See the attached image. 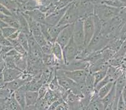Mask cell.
<instances>
[{"instance_id": "36", "label": "cell", "mask_w": 126, "mask_h": 110, "mask_svg": "<svg viewBox=\"0 0 126 110\" xmlns=\"http://www.w3.org/2000/svg\"><path fill=\"white\" fill-rule=\"evenodd\" d=\"M52 46L53 42H48L45 45L41 47L43 54H51V52H52Z\"/></svg>"}, {"instance_id": "32", "label": "cell", "mask_w": 126, "mask_h": 110, "mask_svg": "<svg viewBox=\"0 0 126 110\" xmlns=\"http://www.w3.org/2000/svg\"><path fill=\"white\" fill-rule=\"evenodd\" d=\"M48 86L49 89H51V90L52 91H58L60 89L61 87L60 86L59 82H58V79H57L56 73L54 77H53V78L52 79V80L48 84Z\"/></svg>"}, {"instance_id": "18", "label": "cell", "mask_w": 126, "mask_h": 110, "mask_svg": "<svg viewBox=\"0 0 126 110\" xmlns=\"http://www.w3.org/2000/svg\"><path fill=\"white\" fill-rule=\"evenodd\" d=\"M47 25V30L48 32L49 35H50L51 39L53 42H55L57 40V37H58L59 34H60V32L62 31V30L65 28L67 25H57L55 26H51V25Z\"/></svg>"}, {"instance_id": "42", "label": "cell", "mask_w": 126, "mask_h": 110, "mask_svg": "<svg viewBox=\"0 0 126 110\" xmlns=\"http://www.w3.org/2000/svg\"><path fill=\"white\" fill-rule=\"evenodd\" d=\"M12 49H13V47L12 46H2L1 49V52H0V54L2 55H3L4 57V55Z\"/></svg>"}, {"instance_id": "44", "label": "cell", "mask_w": 126, "mask_h": 110, "mask_svg": "<svg viewBox=\"0 0 126 110\" xmlns=\"http://www.w3.org/2000/svg\"><path fill=\"white\" fill-rule=\"evenodd\" d=\"M19 33H20V30H18L17 31H16L15 32H14L13 34H11L10 37H9L8 38V39H11V40H16L18 38V35H19Z\"/></svg>"}, {"instance_id": "53", "label": "cell", "mask_w": 126, "mask_h": 110, "mask_svg": "<svg viewBox=\"0 0 126 110\" xmlns=\"http://www.w3.org/2000/svg\"><path fill=\"white\" fill-rule=\"evenodd\" d=\"M15 1H16V0H15Z\"/></svg>"}, {"instance_id": "45", "label": "cell", "mask_w": 126, "mask_h": 110, "mask_svg": "<svg viewBox=\"0 0 126 110\" xmlns=\"http://www.w3.org/2000/svg\"><path fill=\"white\" fill-rule=\"evenodd\" d=\"M6 82L4 81V76L2 72H0V88H3L5 85Z\"/></svg>"}, {"instance_id": "41", "label": "cell", "mask_w": 126, "mask_h": 110, "mask_svg": "<svg viewBox=\"0 0 126 110\" xmlns=\"http://www.w3.org/2000/svg\"><path fill=\"white\" fill-rule=\"evenodd\" d=\"M118 16L121 18V20L124 22H126V6H124V7L121 8L120 11H119V14H118Z\"/></svg>"}, {"instance_id": "4", "label": "cell", "mask_w": 126, "mask_h": 110, "mask_svg": "<svg viewBox=\"0 0 126 110\" xmlns=\"http://www.w3.org/2000/svg\"><path fill=\"white\" fill-rule=\"evenodd\" d=\"M79 52H80V49L74 42L72 37L67 45L63 48L64 64H67L70 62L75 60L79 55Z\"/></svg>"}, {"instance_id": "20", "label": "cell", "mask_w": 126, "mask_h": 110, "mask_svg": "<svg viewBox=\"0 0 126 110\" xmlns=\"http://www.w3.org/2000/svg\"><path fill=\"white\" fill-rule=\"evenodd\" d=\"M53 55L56 57V59L60 61L62 64H64L63 60V48L61 45L55 41L53 42L52 46V52Z\"/></svg>"}, {"instance_id": "25", "label": "cell", "mask_w": 126, "mask_h": 110, "mask_svg": "<svg viewBox=\"0 0 126 110\" xmlns=\"http://www.w3.org/2000/svg\"><path fill=\"white\" fill-rule=\"evenodd\" d=\"M114 82H115V81H114ZM114 82H109L108 84H107L106 85L102 87V88L98 90V92H97V95H98V97H99V98L102 99L103 98H104V97L110 92V91L111 90V89H112V87H113Z\"/></svg>"}, {"instance_id": "15", "label": "cell", "mask_w": 126, "mask_h": 110, "mask_svg": "<svg viewBox=\"0 0 126 110\" xmlns=\"http://www.w3.org/2000/svg\"><path fill=\"white\" fill-rule=\"evenodd\" d=\"M27 91L26 84L15 91L14 93L15 97L23 110L26 108V92Z\"/></svg>"}, {"instance_id": "27", "label": "cell", "mask_w": 126, "mask_h": 110, "mask_svg": "<svg viewBox=\"0 0 126 110\" xmlns=\"http://www.w3.org/2000/svg\"><path fill=\"white\" fill-rule=\"evenodd\" d=\"M18 42L26 49L27 52H28L29 50V47H28V36L26 34L20 31L18 37L17 38Z\"/></svg>"}, {"instance_id": "43", "label": "cell", "mask_w": 126, "mask_h": 110, "mask_svg": "<svg viewBox=\"0 0 126 110\" xmlns=\"http://www.w3.org/2000/svg\"><path fill=\"white\" fill-rule=\"evenodd\" d=\"M6 68L5 62H4V56L0 54V72H3V70Z\"/></svg>"}, {"instance_id": "50", "label": "cell", "mask_w": 126, "mask_h": 110, "mask_svg": "<svg viewBox=\"0 0 126 110\" xmlns=\"http://www.w3.org/2000/svg\"><path fill=\"white\" fill-rule=\"evenodd\" d=\"M5 15L3 14L2 13L0 12V19H1V20H3V18H4V17H5Z\"/></svg>"}, {"instance_id": "30", "label": "cell", "mask_w": 126, "mask_h": 110, "mask_svg": "<svg viewBox=\"0 0 126 110\" xmlns=\"http://www.w3.org/2000/svg\"><path fill=\"white\" fill-rule=\"evenodd\" d=\"M4 62H5L6 68H17L15 57L6 55L4 57Z\"/></svg>"}, {"instance_id": "5", "label": "cell", "mask_w": 126, "mask_h": 110, "mask_svg": "<svg viewBox=\"0 0 126 110\" xmlns=\"http://www.w3.org/2000/svg\"><path fill=\"white\" fill-rule=\"evenodd\" d=\"M93 15L89 16L83 18V30L85 34V47L87 46V45L90 43L95 32V26Z\"/></svg>"}, {"instance_id": "1", "label": "cell", "mask_w": 126, "mask_h": 110, "mask_svg": "<svg viewBox=\"0 0 126 110\" xmlns=\"http://www.w3.org/2000/svg\"><path fill=\"white\" fill-rule=\"evenodd\" d=\"M121 8L113 7L105 4L94 5V15L102 21H107L118 15Z\"/></svg>"}, {"instance_id": "28", "label": "cell", "mask_w": 126, "mask_h": 110, "mask_svg": "<svg viewBox=\"0 0 126 110\" xmlns=\"http://www.w3.org/2000/svg\"><path fill=\"white\" fill-rule=\"evenodd\" d=\"M103 4H107L110 6L122 8L126 6V4L122 2L121 0H105Z\"/></svg>"}, {"instance_id": "48", "label": "cell", "mask_w": 126, "mask_h": 110, "mask_svg": "<svg viewBox=\"0 0 126 110\" xmlns=\"http://www.w3.org/2000/svg\"><path fill=\"white\" fill-rule=\"evenodd\" d=\"M8 25L6 23L4 22L3 20L0 19V28H4V27H8Z\"/></svg>"}, {"instance_id": "11", "label": "cell", "mask_w": 126, "mask_h": 110, "mask_svg": "<svg viewBox=\"0 0 126 110\" xmlns=\"http://www.w3.org/2000/svg\"><path fill=\"white\" fill-rule=\"evenodd\" d=\"M4 81L6 82H10L21 76L23 71L17 68H5L3 71Z\"/></svg>"}, {"instance_id": "33", "label": "cell", "mask_w": 126, "mask_h": 110, "mask_svg": "<svg viewBox=\"0 0 126 110\" xmlns=\"http://www.w3.org/2000/svg\"><path fill=\"white\" fill-rule=\"evenodd\" d=\"M17 30H18V29L14 28V27H10V26H8V27H4V28H2L3 35L6 38H8L11 34H13Z\"/></svg>"}, {"instance_id": "2", "label": "cell", "mask_w": 126, "mask_h": 110, "mask_svg": "<svg viewBox=\"0 0 126 110\" xmlns=\"http://www.w3.org/2000/svg\"><path fill=\"white\" fill-rule=\"evenodd\" d=\"M79 19H81L79 13L78 11L77 7L75 1L72 2L70 6H68V9L66 12L65 13L63 17L60 21L58 25H68L70 24H73L78 20Z\"/></svg>"}, {"instance_id": "14", "label": "cell", "mask_w": 126, "mask_h": 110, "mask_svg": "<svg viewBox=\"0 0 126 110\" xmlns=\"http://www.w3.org/2000/svg\"><path fill=\"white\" fill-rule=\"evenodd\" d=\"M26 14L29 15L31 18H32L33 20L38 22L40 24H45V20H46V14L44 12L40 10V9L35 8L33 10L30 11H25Z\"/></svg>"}, {"instance_id": "37", "label": "cell", "mask_w": 126, "mask_h": 110, "mask_svg": "<svg viewBox=\"0 0 126 110\" xmlns=\"http://www.w3.org/2000/svg\"><path fill=\"white\" fill-rule=\"evenodd\" d=\"M119 39L121 40L122 42L126 40V22L121 27L120 32H119Z\"/></svg>"}, {"instance_id": "52", "label": "cell", "mask_w": 126, "mask_h": 110, "mask_svg": "<svg viewBox=\"0 0 126 110\" xmlns=\"http://www.w3.org/2000/svg\"><path fill=\"white\" fill-rule=\"evenodd\" d=\"M59 1V0H55V1Z\"/></svg>"}, {"instance_id": "12", "label": "cell", "mask_w": 126, "mask_h": 110, "mask_svg": "<svg viewBox=\"0 0 126 110\" xmlns=\"http://www.w3.org/2000/svg\"><path fill=\"white\" fill-rule=\"evenodd\" d=\"M29 82V81H27L26 79H24L23 77H21V75L18 78L16 79L11 81L10 82H6L5 85L3 88H5L6 89H9L13 92H15V91L22 87L23 86L25 85L26 84Z\"/></svg>"}, {"instance_id": "26", "label": "cell", "mask_w": 126, "mask_h": 110, "mask_svg": "<svg viewBox=\"0 0 126 110\" xmlns=\"http://www.w3.org/2000/svg\"><path fill=\"white\" fill-rule=\"evenodd\" d=\"M109 67H106L105 68H103L102 69L97 71L95 73H94V79H95V86L98 83L99 81H101L102 79L105 77L107 75V71H108Z\"/></svg>"}, {"instance_id": "6", "label": "cell", "mask_w": 126, "mask_h": 110, "mask_svg": "<svg viewBox=\"0 0 126 110\" xmlns=\"http://www.w3.org/2000/svg\"><path fill=\"white\" fill-rule=\"evenodd\" d=\"M90 63L85 60L75 59L67 64H63L58 69L65 71H75V70H87L89 71Z\"/></svg>"}, {"instance_id": "31", "label": "cell", "mask_w": 126, "mask_h": 110, "mask_svg": "<svg viewBox=\"0 0 126 110\" xmlns=\"http://www.w3.org/2000/svg\"><path fill=\"white\" fill-rule=\"evenodd\" d=\"M74 1L75 0H59V1L54 2V5L55 6L57 10H59V9L67 7Z\"/></svg>"}, {"instance_id": "22", "label": "cell", "mask_w": 126, "mask_h": 110, "mask_svg": "<svg viewBox=\"0 0 126 110\" xmlns=\"http://www.w3.org/2000/svg\"><path fill=\"white\" fill-rule=\"evenodd\" d=\"M0 3L6 6L13 13L19 11V4L15 0H0Z\"/></svg>"}, {"instance_id": "49", "label": "cell", "mask_w": 126, "mask_h": 110, "mask_svg": "<svg viewBox=\"0 0 126 110\" xmlns=\"http://www.w3.org/2000/svg\"><path fill=\"white\" fill-rule=\"evenodd\" d=\"M16 1L18 2V3L19 4V5H20V4H25V3H26V2L28 1L29 0H16Z\"/></svg>"}, {"instance_id": "34", "label": "cell", "mask_w": 126, "mask_h": 110, "mask_svg": "<svg viewBox=\"0 0 126 110\" xmlns=\"http://www.w3.org/2000/svg\"><path fill=\"white\" fill-rule=\"evenodd\" d=\"M13 94L12 91L5 88H0V98L7 99Z\"/></svg>"}, {"instance_id": "21", "label": "cell", "mask_w": 126, "mask_h": 110, "mask_svg": "<svg viewBox=\"0 0 126 110\" xmlns=\"http://www.w3.org/2000/svg\"><path fill=\"white\" fill-rule=\"evenodd\" d=\"M40 5L38 0H29L26 3L19 5V11L25 12L38 8Z\"/></svg>"}, {"instance_id": "9", "label": "cell", "mask_w": 126, "mask_h": 110, "mask_svg": "<svg viewBox=\"0 0 126 110\" xmlns=\"http://www.w3.org/2000/svg\"><path fill=\"white\" fill-rule=\"evenodd\" d=\"M64 71L65 75L70 79L76 82L77 84L81 83L85 81L86 77L89 71L87 70H75V71Z\"/></svg>"}, {"instance_id": "51", "label": "cell", "mask_w": 126, "mask_h": 110, "mask_svg": "<svg viewBox=\"0 0 126 110\" xmlns=\"http://www.w3.org/2000/svg\"><path fill=\"white\" fill-rule=\"evenodd\" d=\"M3 32H2V28H0V37H3Z\"/></svg>"}, {"instance_id": "7", "label": "cell", "mask_w": 126, "mask_h": 110, "mask_svg": "<svg viewBox=\"0 0 126 110\" xmlns=\"http://www.w3.org/2000/svg\"><path fill=\"white\" fill-rule=\"evenodd\" d=\"M74 28V23L68 25L62 30L57 37L56 42H58L62 48L65 47L69 41L72 39L73 37Z\"/></svg>"}, {"instance_id": "3", "label": "cell", "mask_w": 126, "mask_h": 110, "mask_svg": "<svg viewBox=\"0 0 126 110\" xmlns=\"http://www.w3.org/2000/svg\"><path fill=\"white\" fill-rule=\"evenodd\" d=\"M73 39L80 50L85 47V34L83 30V19H79L74 23Z\"/></svg>"}, {"instance_id": "8", "label": "cell", "mask_w": 126, "mask_h": 110, "mask_svg": "<svg viewBox=\"0 0 126 110\" xmlns=\"http://www.w3.org/2000/svg\"><path fill=\"white\" fill-rule=\"evenodd\" d=\"M69 6L57 10L54 12L51 13V14L47 16L45 20V24L51 25V26H55V25H58L60 21L62 18V17H63L65 13L66 12Z\"/></svg>"}, {"instance_id": "19", "label": "cell", "mask_w": 126, "mask_h": 110, "mask_svg": "<svg viewBox=\"0 0 126 110\" xmlns=\"http://www.w3.org/2000/svg\"><path fill=\"white\" fill-rule=\"evenodd\" d=\"M13 92L12 94L8 98L6 99V107L5 110H23L21 106L19 105L18 102L15 97L14 93Z\"/></svg>"}, {"instance_id": "47", "label": "cell", "mask_w": 126, "mask_h": 110, "mask_svg": "<svg viewBox=\"0 0 126 110\" xmlns=\"http://www.w3.org/2000/svg\"><path fill=\"white\" fill-rule=\"evenodd\" d=\"M122 98H123L124 100L125 103H126V86L124 87L123 91H122Z\"/></svg>"}, {"instance_id": "17", "label": "cell", "mask_w": 126, "mask_h": 110, "mask_svg": "<svg viewBox=\"0 0 126 110\" xmlns=\"http://www.w3.org/2000/svg\"><path fill=\"white\" fill-rule=\"evenodd\" d=\"M14 14L15 15L18 21H19V25H20V29H19V30L26 34V35L30 34L31 32L30 30L29 25H28V21H27L26 18L24 16L23 13L21 11H18L16 13H14Z\"/></svg>"}, {"instance_id": "40", "label": "cell", "mask_w": 126, "mask_h": 110, "mask_svg": "<svg viewBox=\"0 0 126 110\" xmlns=\"http://www.w3.org/2000/svg\"><path fill=\"white\" fill-rule=\"evenodd\" d=\"M0 45L1 46H12L10 40L4 36L0 37Z\"/></svg>"}, {"instance_id": "24", "label": "cell", "mask_w": 126, "mask_h": 110, "mask_svg": "<svg viewBox=\"0 0 126 110\" xmlns=\"http://www.w3.org/2000/svg\"><path fill=\"white\" fill-rule=\"evenodd\" d=\"M3 20L8 26L14 27V28H16L18 30L20 29V25H19V21H18L15 15L12 16L6 15L4 18H3Z\"/></svg>"}, {"instance_id": "13", "label": "cell", "mask_w": 126, "mask_h": 110, "mask_svg": "<svg viewBox=\"0 0 126 110\" xmlns=\"http://www.w3.org/2000/svg\"><path fill=\"white\" fill-rule=\"evenodd\" d=\"M81 98L79 95L70 91L65 102L67 103L69 110H80V103Z\"/></svg>"}, {"instance_id": "35", "label": "cell", "mask_w": 126, "mask_h": 110, "mask_svg": "<svg viewBox=\"0 0 126 110\" xmlns=\"http://www.w3.org/2000/svg\"><path fill=\"white\" fill-rule=\"evenodd\" d=\"M49 88L48 86V84H43L40 88V89L38 90V99L45 98L46 94L48 92Z\"/></svg>"}, {"instance_id": "39", "label": "cell", "mask_w": 126, "mask_h": 110, "mask_svg": "<svg viewBox=\"0 0 126 110\" xmlns=\"http://www.w3.org/2000/svg\"><path fill=\"white\" fill-rule=\"evenodd\" d=\"M117 110H126V103H125L123 98H122V94L120 96L119 101L117 102Z\"/></svg>"}, {"instance_id": "16", "label": "cell", "mask_w": 126, "mask_h": 110, "mask_svg": "<svg viewBox=\"0 0 126 110\" xmlns=\"http://www.w3.org/2000/svg\"><path fill=\"white\" fill-rule=\"evenodd\" d=\"M38 99V92L36 91H27L26 92V109H32Z\"/></svg>"}, {"instance_id": "23", "label": "cell", "mask_w": 126, "mask_h": 110, "mask_svg": "<svg viewBox=\"0 0 126 110\" xmlns=\"http://www.w3.org/2000/svg\"><path fill=\"white\" fill-rule=\"evenodd\" d=\"M60 98H61V97H60L59 93L57 91H52L49 89L44 98L47 101V103L48 105L49 106L51 104H52L53 102L55 101L56 100H57Z\"/></svg>"}, {"instance_id": "46", "label": "cell", "mask_w": 126, "mask_h": 110, "mask_svg": "<svg viewBox=\"0 0 126 110\" xmlns=\"http://www.w3.org/2000/svg\"><path fill=\"white\" fill-rule=\"evenodd\" d=\"M6 99L0 98V110H5L6 107Z\"/></svg>"}, {"instance_id": "10", "label": "cell", "mask_w": 126, "mask_h": 110, "mask_svg": "<svg viewBox=\"0 0 126 110\" xmlns=\"http://www.w3.org/2000/svg\"><path fill=\"white\" fill-rule=\"evenodd\" d=\"M116 98V91H115V84L114 82L113 87L110 91V92L102 99L104 110H112V108L115 103Z\"/></svg>"}, {"instance_id": "38", "label": "cell", "mask_w": 126, "mask_h": 110, "mask_svg": "<svg viewBox=\"0 0 126 110\" xmlns=\"http://www.w3.org/2000/svg\"><path fill=\"white\" fill-rule=\"evenodd\" d=\"M0 12L2 13L3 14L7 16H12L15 15L14 13L13 12H11L9 9H8L6 6H4V5H3V4H1V3H0Z\"/></svg>"}, {"instance_id": "29", "label": "cell", "mask_w": 126, "mask_h": 110, "mask_svg": "<svg viewBox=\"0 0 126 110\" xmlns=\"http://www.w3.org/2000/svg\"><path fill=\"white\" fill-rule=\"evenodd\" d=\"M48 105L47 101L44 98L38 99L37 102L36 103L32 109L35 110H48Z\"/></svg>"}]
</instances>
